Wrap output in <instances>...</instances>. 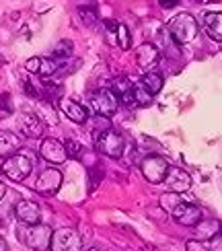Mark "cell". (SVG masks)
<instances>
[{
  "mask_svg": "<svg viewBox=\"0 0 222 251\" xmlns=\"http://www.w3.org/2000/svg\"><path fill=\"white\" fill-rule=\"evenodd\" d=\"M62 185V173L58 169H46L41 171V175L37 177L35 181V190L39 194H46V196H51L60 190Z\"/></svg>",
  "mask_w": 222,
  "mask_h": 251,
  "instance_id": "cell-10",
  "label": "cell"
},
{
  "mask_svg": "<svg viewBox=\"0 0 222 251\" xmlns=\"http://www.w3.org/2000/svg\"><path fill=\"white\" fill-rule=\"evenodd\" d=\"M78 17L87 27H93L95 23H97V10H95L93 6H80L78 8Z\"/></svg>",
  "mask_w": 222,
  "mask_h": 251,
  "instance_id": "cell-24",
  "label": "cell"
},
{
  "mask_svg": "<svg viewBox=\"0 0 222 251\" xmlns=\"http://www.w3.org/2000/svg\"><path fill=\"white\" fill-rule=\"evenodd\" d=\"M2 64H4V58H2V56H0V66H2Z\"/></svg>",
  "mask_w": 222,
  "mask_h": 251,
  "instance_id": "cell-35",
  "label": "cell"
},
{
  "mask_svg": "<svg viewBox=\"0 0 222 251\" xmlns=\"http://www.w3.org/2000/svg\"><path fill=\"white\" fill-rule=\"evenodd\" d=\"M13 113V97L10 93H2L0 95V120H6Z\"/></svg>",
  "mask_w": 222,
  "mask_h": 251,
  "instance_id": "cell-25",
  "label": "cell"
},
{
  "mask_svg": "<svg viewBox=\"0 0 222 251\" xmlns=\"http://www.w3.org/2000/svg\"><path fill=\"white\" fill-rule=\"evenodd\" d=\"M0 251H8V245H6V241L2 237H0Z\"/></svg>",
  "mask_w": 222,
  "mask_h": 251,
  "instance_id": "cell-33",
  "label": "cell"
},
{
  "mask_svg": "<svg viewBox=\"0 0 222 251\" xmlns=\"http://www.w3.org/2000/svg\"><path fill=\"white\" fill-rule=\"evenodd\" d=\"M187 251H210V245L199 239H194V241H187Z\"/></svg>",
  "mask_w": 222,
  "mask_h": 251,
  "instance_id": "cell-28",
  "label": "cell"
},
{
  "mask_svg": "<svg viewBox=\"0 0 222 251\" xmlns=\"http://www.w3.org/2000/svg\"><path fill=\"white\" fill-rule=\"evenodd\" d=\"M21 149V140L19 136L13 132H0V156L8 159V156L17 154Z\"/></svg>",
  "mask_w": 222,
  "mask_h": 251,
  "instance_id": "cell-17",
  "label": "cell"
},
{
  "mask_svg": "<svg viewBox=\"0 0 222 251\" xmlns=\"http://www.w3.org/2000/svg\"><path fill=\"white\" fill-rule=\"evenodd\" d=\"M60 109L64 111V116L72 122H76V124H84L89 120V111L84 109L80 103L76 101H72V99H62L60 101Z\"/></svg>",
  "mask_w": 222,
  "mask_h": 251,
  "instance_id": "cell-16",
  "label": "cell"
},
{
  "mask_svg": "<svg viewBox=\"0 0 222 251\" xmlns=\"http://www.w3.org/2000/svg\"><path fill=\"white\" fill-rule=\"evenodd\" d=\"M140 169H142V175L146 181L150 183H163L165 177H167V171H169V165L163 156L158 154H148L146 159L140 163Z\"/></svg>",
  "mask_w": 222,
  "mask_h": 251,
  "instance_id": "cell-6",
  "label": "cell"
},
{
  "mask_svg": "<svg viewBox=\"0 0 222 251\" xmlns=\"http://www.w3.org/2000/svg\"><path fill=\"white\" fill-rule=\"evenodd\" d=\"M208 245H210V251H222V231L210 239Z\"/></svg>",
  "mask_w": 222,
  "mask_h": 251,
  "instance_id": "cell-31",
  "label": "cell"
},
{
  "mask_svg": "<svg viewBox=\"0 0 222 251\" xmlns=\"http://www.w3.org/2000/svg\"><path fill=\"white\" fill-rule=\"evenodd\" d=\"M4 194H6V187H4V183H2V181H0V200L4 198Z\"/></svg>",
  "mask_w": 222,
  "mask_h": 251,
  "instance_id": "cell-34",
  "label": "cell"
},
{
  "mask_svg": "<svg viewBox=\"0 0 222 251\" xmlns=\"http://www.w3.org/2000/svg\"><path fill=\"white\" fill-rule=\"evenodd\" d=\"M165 181L169 185V190L175 192V194H183L192 187V177H189L183 169H177V167H171V169L167 171Z\"/></svg>",
  "mask_w": 222,
  "mask_h": 251,
  "instance_id": "cell-11",
  "label": "cell"
},
{
  "mask_svg": "<svg viewBox=\"0 0 222 251\" xmlns=\"http://www.w3.org/2000/svg\"><path fill=\"white\" fill-rule=\"evenodd\" d=\"M51 228L48 225H25L23 228H19V239L23 241L27 247L35 249V251H46L49 249V241H51Z\"/></svg>",
  "mask_w": 222,
  "mask_h": 251,
  "instance_id": "cell-1",
  "label": "cell"
},
{
  "mask_svg": "<svg viewBox=\"0 0 222 251\" xmlns=\"http://www.w3.org/2000/svg\"><path fill=\"white\" fill-rule=\"evenodd\" d=\"M89 105L91 109L97 113L101 118H111L115 111H118V105H120V99L115 97V93L111 89H99L95 91L91 99H89Z\"/></svg>",
  "mask_w": 222,
  "mask_h": 251,
  "instance_id": "cell-4",
  "label": "cell"
},
{
  "mask_svg": "<svg viewBox=\"0 0 222 251\" xmlns=\"http://www.w3.org/2000/svg\"><path fill=\"white\" fill-rule=\"evenodd\" d=\"M173 44H177V41L171 37V33H169L167 29H161L158 31V35H156V48H158V51L161 54H165V56H169V58H173V56H177V48H173Z\"/></svg>",
  "mask_w": 222,
  "mask_h": 251,
  "instance_id": "cell-20",
  "label": "cell"
},
{
  "mask_svg": "<svg viewBox=\"0 0 222 251\" xmlns=\"http://www.w3.org/2000/svg\"><path fill=\"white\" fill-rule=\"evenodd\" d=\"M199 2H202V0H199Z\"/></svg>",
  "mask_w": 222,
  "mask_h": 251,
  "instance_id": "cell-37",
  "label": "cell"
},
{
  "mask_svg": "<svg viewBox=\"0 0 222 251\" xmlns=\"http://www.w3.org/2000/svg\"><path fill=\"white\" fill-rule=\"evenodd\" d=\"M41 159L51 163V165H62L68 159V152H66V146L64 142H60L56 138H46L41 142V149H39Z\"/></svg>",
  "mask_w": 222,
  "mask_h": 251,
  "instance_id": "cell-8",
  "label": "cell"
},
{
  "mask_svg": "<svg viewBox=\"0 0 222 251\" xmlns=\"http://www.w3.org/2000/svg\"><path fill=\"white\" fill-rule=\"evenodd\" d=\"M39 64H41V58H29L27 60V64H25V68H27V72H33V75H37L39 72Z\"/></svg>",
  "mask_w": 222,
  "mask_h": 251,
  "instance_id": "cell-30",
  "label": "cell"
},
{
  "mask_svg": "<svg viewBox=\"0 0 222 251\" xmlns=\"http://www.w3.org/2000/svg\"><path fill=\"white\" fill-rule=\"evenodd\" d=\"M89 251H99V249H89Z\"/></svg>",
  "mask_w": 222,
  "mask_h": 251,
  "instance_id": "cell-36",
  "label": "cell"
},
{
  "mask_svg": "<svg viewBox=\"0 0 222 251\" xmlns=\"http://www.w3.org/2000/svg\"><path fill=\"white\" fill-rule=\"evenodd\" d=\"M64 146H66V152H68V156H78V154L82 152V146H80L76 140H68Z\"/></svg>",
  "mask_w": 222,
  "mask_h": 251,
  "instance_id": "cell-29",
  "label": "cell"
},
{
  "mask_svg": "<svg viewBox=\"0 0 222 251\" xmlns=\"http://www.w3.org/2000/svg\"><path fill=\"white\" fill-rule=\"evenodd\" d=\"M204 29L212 39L222 41V13H206L204 15Z\"/></svg>",
  "mask_w": 222,
  "mask_h": 251,
  "instance_id": "cell-18",
  "label": "cell"
},
{
  "mask_svg": "<svg viewBox=\"0 0 222 251\" xmlns=\"http://www.w3.org/2000/svg\"><path fill=\"white\" fill-rule=\"evenodd\" d=\"M115 41H118V46L128 50L132 44H130V31L125 25H118V35H115Z\"/></svg>",
  "mask_w": 222,
  "mask_h": 251,
  "instance_id": "cell-27",
  "label": "cell"
},
{
  "mask_svg": "<svg viewBox=\"0 0 222 251\" xmlns=\"http://www.w3.org/2000/svg\"><path fill=\"white\" fill-rule=\"evenodd\" d=\"M163 85H165V78H163L161 72H148V75H144V78H142V87L150 93L152 97L163 89Z\"/></svg>",
  "mask_w": 222,
  "mask_h": 251,
  "instance_id": "cell-21",
  "label": "cell"
},
{
  "mask_svg": "<svg viewBox=\"0 0 222 251\" xmlns=\"http://www.w3.org/2000/svg\"><path fill=\"white\" fill-rule=\"evenodd\" d=\"M31 169H33V161H31V156L25 152H21V154L17 152L13 156H8V159H4V163H2V173L13 181L27 179Z\"/></svg>",
  "mask_w": 222,
  "mask_h": 251,
  "instance_id": "cell-3",
  "label": "cell"
},
{
  "mask_svg": "<svg viewBox=\"0 0 222 251\" xmlns=\"http://www.w3.org/2000/svg\"><path fill=\"white\" fill-rule=\"evenodd\" d=\"M97 149L105 156H111V159H122V156H123V149H125V142L122 138V134L113 132V130H105L99 136V138H97Z\"/></svg>",
  "mask_w": 222,
  "mask_h": 251,
  "instance_id": "cell-7",
  "label": "cell"
},
{
  "mask_svg": "<svg viewBox=\"0 0 222 251\" xmlns=\"http://www.w3.org/2000/svg\"><path fill=\"white\" fill-rule=\"evenodd\" d=\"M51 251H80L82 249V239L76 233V228H58L51 233V241H49Z\"/></svg>",
  "mask_w": 222,
  "mask_h": 251,
  "instance_id": "cell-5",
  "label": "cell"
},
{
  "mask_svg": "<svg viewBox=\"0 0 222 251\" xmlns=\"http://www.w3.org/2000/svg\"><path fill=\"white\" fill-rule=\"evenodd\" d=\"M158 202H161V208H165L167 212H171L177 204H181V198H179V194H175V192H167L161 196Z\"/></svg>",
  "mask_w": 222,
  "mask_h": 251,
  "instance_id": "cell-23",
  "label": "cell"
},
{
  "mask_svg": "<svg viewBox=\"0 0 222 251\" xmlns=\"http://www.w3.org/2000/svg\"><path fill=\"white\" fill-rule=\"evenodd\" d=\"M171 214H173L175 221L179 225H183V226H196L199 221H202V210H199L197 206L185 204V202L177 204L173 210H171Z\"/></svg>",
  "mask_w": 222,
  "mask_h": 251,
  "instance_id": "cell-9",
  "label": "cell"
},
{
  "mask_svg": "<svg viewBox=\"0 0 222 251\" xmlns=\"http://www.w3.org/2000/svg\"><path fill=\"white\" fill-rule=\"evenodd\" d=\"M72 50H74L72 41L70 39H62V41H58V46L51 50V54H54L56 60H66V58L72 56Z\"/></svg>",
  "mask_w": 222,
  "mask_h": 251,
  "instance_id": "cell-22",
  "label": "cell"
},
{
  "mask_svg": "<svg viewBox=\"0 0 222 251\" xmlns=\"http://www.w3.org/2000/svg\"><path fill=\"white\" fill-rule=\"evenodd\" d=\"M222 231V225L218 221H199L196 225V237L199 239V241H210L214 235H218Z\"/></svg>",
  "mask_w": 222,
  "mask_h": 251,
  "instance_id": "cell-19",
  "label": "cell"
},
{
  "mask_svg": "<svg viewBox=\"0 0 222 251\" xmlns=\"http://www.w3.org/2000/svg\"><path fill=\"white\" fill-rule=\"evenodd\" d=\"M167 31L171 33V37L177 41V44H189L194 41L197 35V23L192 15L181 13V15H175L171 21H169V27Z\"/></svg>",
  "mask_w": 222,
  "mask_h": 251,
  "instance_id": "cell-2",
  "label": "cell"
},
{
  "mask_svg": "<svg viewBox=\"0 0 222 251\" xmlns=\"http://www.w3.org/2000/svg\"><path fill=\"white\" fill-rule=\"evenodd\" d=\"M111 91L115 93V97H118L122 103H125V105H132L134 103V85L130 82L128 76H118L113 80L111 85Z\"/></svg>",
  "mask_w": 222,
  "mask_h": 251,
  "instance_id": "cell-15",
  "label": "cell"
},
{
  "mask_svg": "<svg viewBox=\"0 0 222 251\" xmlns=\"http://www.w3.org/2000/svg\"><path fill=\"white\" fill-rule=\"evenodd\" d=\"M19 128L27 138H39V136L44 134L46 126L35 113H21L19 116Z\"/></svg>",
  "mask_w": 222,
  "mask_h": 251,
  "instance_id": "cell-13",
  "label": "cell"
},
{
  "mask_svg": "<svg viewBox=\"0 0 222 251\" xmlns=\"http://www.w3.org/2000/svg\"><path fill=\"white\" fill-rule=\"evenodd\" d=\"M158 2H161L163 8H173V6L179 2V0H158Z\"/></svg>",
  "mask_w": 222,
  "mask_h": 251,
  "instance_id": "cell-32",
  "label": "cell"
},
{
  "mask_svg": "<svg viewBox=\"0 0 222 251\" xmlns=\"http://www.w3.org/2000/svg\"><path fill=\"white\" fill-rule=\"evenodd\" d=\"M134 103H138V105H150L152 95L142 85H138V87H134Z\"/></svg>",
  "mask_w": 222,
  "mask_h": 251,
  "instance_id": "cell-26",
  "label": "cell"
},
{
  "mask_svg": "<svg viewBox=\"0 0 222 251\" xmlns=\"http://www.w3.org/2000/svg\"><path fill=\"white\" fill-rule=\"evenodd\" d=\"M158 58H161V51H158V48L154 44H142L136 50V62H138V66L142 70L152 68L158 62Z\"/></svg>",
  "mask_w": 222,
  "mask_h": 251,
  "instance_id": "cell-14",
  "label": "cell"
},
{
  "mask_svg": "<svg viewBox=\"0 0 222 251\" xmlns=\"http://www.w3.org/2000/svg\"><path fill=\"white\" fill-rule=\"evenodd\" d=\"M15 214L23 225H37L41 221V210L35 202L31 200H21L15 206Z\"/></svg>",
  "mask_w": 222,
  "mask_h": 251,
  "instance_id": "cell-12",
  "label": "cell"
}]
</instances>
